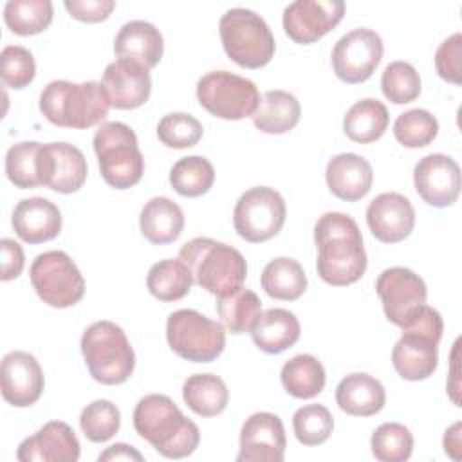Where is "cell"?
<instances>
[{
  "label": "cell",
  "instance_id": "f546056e",
  "mask_svg": "<svg viewBox=\"0 0 462 462\" xmlns=\"http://www.w3.org/2000/svg\"><path fill=\"white\" fill-rule=\"evenodd\" d=\"M390 123L386 106L374 97H365L354 103L343 117V130L346 137L359 144H368L383 137Z\"/></svg>",
  "mask_w": 462,
  "mask_h": 462
},
{
  "label": "cell",
  "instance_id": "f1b7e54d",
  "mask_svg": "<svg viewBox=\"0 0 462 462\" xmlns=\"http://www.w3.org/2000/svg\"><path fill=\"white\" fill-rule=\"evenodd\" d=\"M301 116L300 101L287 90H267L253 114L254 126L263 134H285L292 130Z\"/></svg>",
  "mask_w": 462,
  "mask_h": 462
},
{
  "label": "cell",
  "instance_id": "8d00e7d4",
  "mask_svg": "<svg viewBox=\"0 0 462 462\" xmlns=\"http://www.w3.org/2000/svg\"><path fill=\"white\" fill-rule=\"evenodd\" d=\"M51 0H9L4 7L5 25L20 36H32L45 31L52 22Z\"/></svg>",
  "mask_w": 462,
  "mask_h": 462
},
{
  "label": "cell",
  "instance_id": "e0dca14e",
  "mask_svg": "<svg viewBox=\"0 0 462 462\" xmlns=\"http://www.w3.org/2000/svg\"><path fill=\"white\" fill-rule=\"evenodd\" d=\"M285 428L278 415L256 411L240 430L238 462H282L285 457Z\"/></svg>",
  "mask_w": 462,
  "mask_h": 462
},
{
  "label": "cell",
  "instance_id": "9a60e30c",
  "mask_svg": "<svg viewBox=\"0 0 462 462\" xmlns=\"http://www.w3.org/2000/svg\"><path fill=\"white\" fill-rule=\"evenodd\" d=\"M345 14L341 0H296L283 9L285 34L301 45H309L332 31Z\"/></svg>",
  "mask_w": 462,
  "mask_h": 462
},
{
  "label": "cell",
  "instance_id": "ee69618b",
  "mask_svg": "<svg viewBox=\"0 0 462 462\" xmlns=\"http://www.w3.org/2000/svg\"><path fill=\"white\" fill-rule=\"evenodd\" d=\"M202 134L200 121L186 112L166 114L157 125V137L168 148H191L202 139Z\"/></svg>",
  "mask_w": 462,
  "mask_h": 462
},
{
  "label": "cell",
  "instance_id": "74e56055",
  "mask_svg": "<svg viewBox=\"0 0 462 462\" xmlns=\"http://www.w3.org/2000/svg\"><path fill=\"white\" fill-rule=\"evenodd\" d=\"M40 148L42 144L36 141H22L7 150L5 173L16 188L31 189L42 186Z\"/></svg>",
  "mask_w": 462,
  "mask_h": 462
},
{
  "label": "cell",
  "instance_id": "d6a6232c",
  "mask_svg": "<svg viewBox=\"0 0 462 462\" xmlns=\"http://www.w3.org/2000/svg\"><path fill=\"white\" fill-rule=\"evenodd\" d=\"M260 283L267 296L294 301L307 291V274L298 260L278 256L263 267Z\"/></svg>",
  "mask_w": 462,
  "mask_h": 462
},
{
  "label": "cell",
  "instance_id": "681fc988",
  "mask_svg": "<svg viewBox=\"0 0 462 462\" xmlns=\"http://www.w3.org/2000/svg\"><path fill=\"white\" fill-rule=\"evenodd\" d=\"M144 457L134 448V446H128L125 442H116L112 444L110 448H106L101 455H99V460H137L141 462Z\"/></svg>",
  "mask_w": 462,
  "mask_h": 462
},
{
  "label": "cell",
  "instance_id": "b9f144b4",
  "mask_svg": "<svg viewBox=\"0 0 462 462\" xmlns=\"http://www.w3.org/2000/svg\"><path fill=\"white\" fill-rule=\"evenodd\" d=\"M381 90L384 97L395 105H406L420 94V76L408 61H392L381 76Z\"/></svg>",
  "mask_w": 462,
  "mask_h": 462
},
{
  "label": "cell",
  "instance_id": "60d3db41",
  "mask_svg": "<svg viewBox=\"0 0 462 462\" xmlns=\"http://www.w3.org/2000/svg\"><path fill=\"white\" fill-rule=\"evenodd\" d=\"M79 426L90 442H106L119 431V408L106 399L92 401L81 410Z\"/></svg>",
  "mask_w": 462,
  "mask_h": 462
},
{
  "label": "cell",
  "instance_id": "f35d334b",
  "mask_svg": "<svg viewBox=\"0 0 462 462\" xmlns=\"http://www.w3.org/2000/svg\"><path fill=\"white\" fill-rule=\"evenodd\" d=\"M372 455L381 462H404L413 451V435L401 422H384L372 433Z\"/></svg>",
  "mask_w": 462,
  "mask_h": 462
},
{
  "label": "cell",
  "instance_id": "4fadbf2b",
  "mask_svg": "<svg viewBox=\"0 0 462 462\" xmlns=\"http://www.w3.org/2000/svg\"><path fill=\"white\" fill-rule=\"evenodd\" d=\"M381 36L366 27L343 34L332 49V69L345 83H363L377 69L383 58Z\"/></svg>",
  "mask_w": 462,
  "mask_h": 462
},
{
  "label": "cell",
  "instance_id": "8fae6325",
  "mask_svg": "<svg viewBox=\"0 0 462 462\" xmlns=\"http://www.w3.org/2000/svg\"><path fill=\"white\" fill-rule=\"evenodd\" d=\"M29 278L38 298L54 309L72 307L85 294V280L65 251L38 254L31 263Z\"/></svg>",
  "mask_w": 462,
  "mask_h": 462
},
{
  "label": "cell",
  "instance_id": "ffe728a7",
  "mask_svg": "<svg viewBox=\"0 0 462 462\" xmlns=\"http://www.w3.org/2000/svg\"><path fill=\"white\" fill-rule=\"evenodd\" d=\"M101 85L108 96L110 106L134 110L143 106L150 97V69L132 60H116L106 65Z\"/></svg>",
  "mask_w": 462,
  "mask_h": 462
},
{
  "label": "cell",
  "instance_id": "8992f818",
  "mask_svg": "<svg viewBox=\"0 0 462 462\" xmlns=\"http://www.w3.org/2000/svg\"><path fill=\"white\" fill-rule=\"evenodd\" d=\"M85 365L94 381L123 384L135 368V354L125 330L106 319L88 325L79 341Z\"/></svg>",
  "mask_w": 462,
  "mask_h": 462
},
{
  "label": "cell",
  "instance_id": "ac0fdd59",
  "mask_svg": "<svg viewBox=\"0 0 462 462\" xmlns=\"http://www.w3.org/2000/svg\"><path fill=\"white\" fill-rule=\"evenodd\" d=\"M2 397L14 408L34 404L45 388V377L36 357L23 350L7 352L0 366Z\"/></svg>",
  "mask_w": 462,
  "mask_h": 462
},
{
  "label": "cell",
  "instance_id": "7c38bea8",
  "mask_svg": "<svg viewBox=\"0 0 462 462\" xmlns=\"http://www.w3.org/2000/svg\"><path fill=\"white\" fill-rule=\"evenodd\" d=\"M287 217L283 197L269 186H254L240 195L233 209V226L240 238L260 244L276 236Z\"/></svg>",
  "mask_w": 462,
  "mask_h": 462
},
{
  "label": "cell",
  "instance_id": "2e32d148",
  "mask_svg": "<svg viewBox=\"0 0 462 462\" xmlns=\"http://www.w3.org/2000/svg\"><path fill=\"white\" fill-rule=\"evenodd\" d=\"M413 184L426 204L448 208L460 195V166L449 155L430 153L415 164Z\"/></svg>",
  "mask_w": 462,
  "mask_h": 462
},
{
  "label": "cell",
  "instance_id": "5b68a950",
  "mask_svg": "<svg viewBox=\"0 0 462 462\" xmlns=\"http://www.w3.org/2000/svg\"><path fill=\"white\" fill-rule=\"evenodd\" d=\"M444 321L439 310L420 305L402 327V336L392 350V365L406 381H424L437 370L439 341Z\"/></svg>",
  "mask_w": 462,
  "mask_h": 462
},
{
  "label": "cell",
  "instance_id": "277c9868",
  "mask_svg": "<svg viewBox=\"0 0 462 462\" xmlns=\"http://www.w3.org/2000/svg\"><path fill=\"white\" fill-rule=\"evenodd\" d=\"M179 258L189 269L193 282L215 296H226L242 287L247 263L238 249L208 236L186 242Z\"/></svg>",
  "mask_w": 462,
  "mask_h": 462
},
{
  "label": "cell",
  "instance_id": "f6af8a7d",
  "mask_svg": "<svg viewBox=\"0 0 462 462\" xmlns=\"http://www.w3.org/2000/svg\"><path fill=\"white\" fill-rule=\"evenodd\" d=\"M2 83L9 88L20 90L27 87L36 74L32 52L22 45H7L0 54Z\"/></svg>",
  "mask_w": 462,
  "mask_h": 462
},
{
  "label": "cell",
  "instance_id": "bcb514c9",
  "mask_svg": "<svg viewBox=\"0 0 462 462\" xmlns=\"http://www.w3.org/2000/svg\"><path fill=\"white\" fill-rule=\"evenodd\" d=\"M435 69L439 76L453 85L462 81V34L455 32L446 38L435 52Z\"/></svg>",
  "mask_w": 462,
  "mask_h": 462
},
{
  "label": "cell",
  "instance_id": "ba28073f",
  "mask_svg": "<svg viewBox=\"0 0 462 462\" xmlns=\"http://www.w3.org/2000/svg\"><path fill=\"white\" fill-rule=\"evenodd\" d=\"M226 54L244 69L265 67L274 56V36L265 20L251 9L233 7L218 22Z\"/></svg>",
  "mask_w": 462,
  "mask_h": 462
},
{
  "label": "cell",
  "instance_id": "836d02e7",
  "mask_svg": "<svg viewBox=\"0 0 462 462\" xmlns=\"http://www.w3.org/2000/svg\"><path fill=\"white\" fill-rule=\"evenodd\" d=\"M193 285V276L180 258H168L153 263L146 276V287L159 301L182 300Z\"/></svg>",
  "mask_w": 462,
  "mask_h": 462
},
{
  "label": "cell",
  "instance_id": "30bf717a",
  "mask_svg": "<svg viewBox=\"0 0 462 462\" xmlns=\"http://www.w3.org/2000/svg\"><path fill=\"white\" fill-rule=\"evenodd\" d=\"M197 99L211 116L238 121L253 117L260 103L258 87L229 70H211L197 83Z\"/></svg>",
  "mask_w": 462,
  "mask_h": 462
},
{
  "label": "cell",
  "instance_id": "ab89813d",
  "mask_svg": "<svg viewBox=\"0 0 462 462\" xmlns=\"http://www.w3.org/2000/svg\"><path fill=\"white\" fill-rule=\"evenodd\" d=\"M439 134L437 117L424 108L402 112L393 123L395 139L406 148L428 146Z\"/></svg>",
  "mask_w": 462,
  "mask_h": 462
},
{
  "label": "cell",
  "instance_id": "4dcf8cb0",
  "mask_svg": "<svg viewBox=\"0 0 462 462\" xmlns=\"http://www.w3.org/2000/svg\"><path fill=\"white\" fill-rule=\"evenodd\" d=\"M182 399L193 413L215 417L226 410L229 392L222 377L215 374H195L184 381Z\"/></svg>",
  "mask_w": 462,
  "mask_h": 462
},
{
  "label": "cell",
  "instance_id": "6da1fadb",
  "mask_svg": "<svg viewBox=\"0 0 462 462\" xmlns=\"http://www.w3.org/2000/svg\"><path fill=\"white\" fill-rule=\"evenodd\" d=\"M319 278L334 287L356 283L366 271V251L357 222L345 213H323L314 226Z\"/></svg>",
  "mask_w": 462,
  "mask_h": 462
},
{
  "label": "cell",
  "instance_id": "cb8c5ba5",
  "mask_svg": "<svg viewBox=\"0 0 462 462\" xmlns=\"http://www.w3.org/2000/svg\"><path fill=\"white\" fill-rule=\"evenodd\" d=\"M325 180L332 195L346 202H356L370 191L374 170L370 162L357 153H339L328 161Z\"/></svg>",
  "mask_w": 462,
  "mask_h": 462
},
{
  "label": "cell",
  "instance_id": "3957f363",
  "mask_svg": "<svg viewBox=\"0 0 462 462\" xmlns=\"http://www.w3.org/2000/svg\"><path fill=\"white\" fill-rule=\"evenodd\" d=\"M40 110L56 126L87 130L105 121L110 101L99 81L54 79L40 94Z\"/></svg>",
  "mask_w": 462,
  "mask_h": 462
},
{
  "label": "cell",
  "instance_id": "5bb4252c",
  "mask_svg": "<svg viewBox=\"0 0 462 462\" xmlns=\"http://www.w3.org/2000/svg\"><path fill=\"white\" fill-rule=\"evenodd\" d=\"M375 291L386 319L401 328L428 298L424 280L408 267L384 269L375 282Z\"/></svg>",
  "mask_w": 462,
  "mask_h": 462
},
{
  "label": "cell",
  "instance_id": "d6986e66",
  "mask_svg": "<svg viewBox=\"0 0 462 462\" xmlns=\"http://www.w3.org/2000/svg\"><path fill=\"white\" fill-rule=\"evenodd\" d=\"M87 159L69 143H49L40 148L42 186L58 193H74L87 180Z\"/></svg>",
  "mask_w": 462,
  "mask_h": 462
},
{
  "label": "cell",
  "instance_id": "f907efd6",
  "mask_svg": "<svg viewBox=\"0 0 462 462\" xmlns=\"http://www.w3.org/2000/svg\"><path fill=\"white\" fill-rule=\"evenodd\" d=\"M460 448H462V442H460V422H455L444 433V451L453 460H458L460 458Z\"/></svg>",
  "mask_w": 462,
  "mask_h": 462
},
{
  "label": "cell",
  "instance_id": "1f68e13d",
  "mask_svg": "<svg viewBox=\"0 0 462 462\" xmlns=\"http://www.w3.org/2000/svg\"><path fill=\"white\" fill-rule=\"evenodd\" d=\"M285 392L296 399H312L325 388V368L312 354H298L285 361L280 372Z\"/></svg>",
  "mask_w": 462,
  "mask_h": 462
},
{
  "label": "cell",
  "instance_id": "44dd1931",
  "mask_svg": "<svg viewBox=\"0 0 462 462\" xmlns=\"http://www.w3.org/2000/svg\"><path fill=\"white\" fill-rule=\"evenodd\" d=\"M366 224L372 235L383 244H397L410 236L415 227V209L411 202L397 193L377 195L366 208Z\"/></svg>",
  "mask_w": 462,
  "mask_h": 462
},
{
  "label": "cell",
  "instance_id": "e575fe53",
  "mask_svg": "<svg viewBox=\"0 0 462 462\" xmlns=\"http://www.w3.org/2000/svg\"><path fill=\"white\" fill-rule=\"evenodd\" d=\"M217 312L226 330L231 334L251 332L262 314V301L251 289H236L226 296H218Z\"/></svg>",
  "mask_w": 462,
  "mask_h": 462
},
{
  "label": "cell",
  "instance_id": "52a82bcc",
  "mask_svg": "<svg viewBox=\"0 0 462 462\" xmlns=\"http://www.w3.org/2000/svg\"><path fill=\"white\" fill-rule=\"evenodd\" d=\"M94 152L105 182L116 189L135 186L144 173V157L137 144L135 132L121 123H103L94 134Z\"/></svg>",
  "mask_w": 462,
  "mask_h": 462
},
{
  "label": "cell",
  "instance_id": "484cf974",
  "mask_svg": "<svg viewBox=\"0 0 462 462\" xmlns=\"http://www.w3.org/2000/svg\"><path fill=\"white\" fill-rule=\"evenodd\" d=\"M337 406L354 417H370L383 410L386 402L384 386L379 379L356 372L343 377L336 388Z\"/></svg>",
  "mask_w": 462,
  "mask_h": 462
},
{
  "label": "cell",
  "instance_id": "4316f807",
  "mask_svg": "<svg viewBox=\"0 0 462 462\" xmlns=\"http://www.w3.org/2000/svg\"><path fill=\"white\" fill-rule=\"evenodd\" d=\"M141 235L155 245L175 242L184 229V213L177 202L168 197H153L141 209Z\"/></svg>",
  "mask_w": 462,
  "mask_h": 462
},
{
  "label": "cell",
  "instance_id": "d4e9b609",
  "mask_svg": "<svg viewBox=\"0 0 462 462\" xmlns=\"http://www.w3.org/2000/svg\"><path fill=\"white\" fill-rule=\"evenodd\" d=\"M114 52L117 60H132L153 69L164 52L162 34L150 22L130 20L119 29L114 40Z\"/></svg>",
  "mask_w": 462,
  "mask_h": 462
},
{
  "label": "cell",
  "instance_id": "7a4b0ae2",
  "mask_svg": "<svg viewBox=\"0 0 462 462\" xmlns=\"http://www.w3.org/2000/svg\"><path fill=\"white\" fill-rule=\"evenodd\" d=\"M132 419L137 435L166 458H184L200 442L199 426L168 395H144L135 404Z\"/></svg>",
  "mask_w": 462,
  "mask_h": 462
},
{
  "label": "cell",
  "instance_id": "603a6c76",
  "mask_svg": "<svg viewBox=\"0 0 462 462\" xmlns=\"http://www.w3.org/2000/svg\"><path fill=\"white\" fill-rule=\"evenodd\" d=\"M14 233L27 244L52 240L61 231V211L54 202L43 197L22 199L13 211Z\"/></svg>",
  "mask_w": 462,
  "mask_h": 462
},
{
  "label": "cell",
  "instance_id": "9c48e42d",
  "mask_svg": "<svg viewBox=\"0 0 462 462\" xmlns=\"http://www.w3.org/2000/svg\"><path fill=\"white\" fill-rule=\"evenodd\" d=\"M166 339L179 357L193 363H211L224 352L226 328L199 310L180 309L168 316Z\"/></svg>",
  "mask_w": 462,
  "mask_h": 462
},
{
  "label": "cell",
  "instance_id": "7dc6e473",
  "mask_svg": "<svg viewBox=\"0 0 462 462\" xmlns=\"http://www.w3.org/2000/svg\"><path fill=\"white\" fill-rule=\"evenodd\" d=\"M69 14L79 22L97 23L110 16L116 7L114 0H65Z\"/></svg>",
  "mask_w": 462,
  "mask_h": 462
},
{
  "label": "cell",
  "instance_id": "c3c4849f",
  "mask_svg": "<svg viewBox=\"0 0 462 462\" xmlns=\"http://www.w3.org/2000/svg\"><path fill=\"white\" fill-rule=\"evenodd\" d=\"M0 251H2V273H0L2 282L18 278L25 265V256H23L22 245L18 242H14L13 238H2Z\"/></svg>",
  "mask_w": 462,
  "mask_h": 462
},
{
  "label": "cell",
  "instance_id": "d590c367",
  "mask_svg": "<svg viewBox=\"0 0 462 462\" xmlns=\"http://www.w3.org/2000/svg\"><path fill=\"white\" fill-rule=\"evenodd\" d=\"M213 182L215 168L202 155L182 157L170 170V184L182 197H200L211 189Z\"/></svg>",
  "mask_w": 462,
  "mask_h": 462
},
{
  "label": "cell",
  "instance_id": "83f0119b",
  "mask_svg": "<svg viewBox=\"0 0 462 462\" xmlns=\"http://www.w3.org/2000/svg\"><path fill=\"white\" fill-rule=\"evenodd\" d=\"M300 334V321L287 309H267L251 328L253 343L265 354H280L291 348Z\"/></svg>",
  "mask_w": 462,
  "mask_h": 462
},
{
  "label": "cell",
  "instance_id": "7bdbcfd3",
  "mask_svg": "<svg viewBox=\"0 0 462 462\" xmlns=\"http://www.w3.org/2000/svg\"><path fill=\"white\" fill-rule=\"evenodd\" d=\"M292 430L303 446H319L334 430V417L323 404H307L294 411Z\"/></svg>",
  "mask_w": 462,
  "mask_h": 462
},
{
  "label": "cell",
  "instance_id": "7402d4cb",
  "mask_svg": "<svg viewBox=\"0 0 462 462\" xmlns=\"http://www.w3.org/2000/svg\"><path fill=\"white\" fill-rule=\"evenodd\" d=\"M16 458L20 462H76L79 440L67 422L51 420L20 442Z\"/></svg>",
  "mask_w": 462,
  "mask_h": 462
}]
</instances>
